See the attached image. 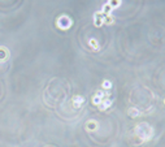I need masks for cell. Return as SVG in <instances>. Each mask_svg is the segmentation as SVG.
<instances>
[{"mask_svg": "<svg viewBox=\"0 0 165 147\" xmlns=\"http://www.w3.org/2000/svg\"><path fill=\"white\" fill-rule=\"evenodd\" d=\"M135 138H139V143H143L146 141H150L153 137V129L152 126L147 122H139L134 129Z\"/></svg>", "mask_w": 165, "mask_h": 147, "instance_id": "obj_1", "label": "cell"}, {"mask_svg": "<svg viewBox=\"0 0 165 147\" xmlns=\"http://www.w3.org/2000/svg\"><path fill=\"white\" fill-rule=\"evenodd\" d=\"M72 24H73L72 18L68 17L66 15L59 16L57 20H56V26L59 27V29H61V30H68L72 26Z\"/></svg>", "mask_w": 165, "mask_h": 147, "instance_id": "obj_2", "label": "cell"}, {"mask_svg": "<svg viewBox=\"0 0 165 147\" xmlns=\"http://www.w3.org/2000/svg\"><path fill=\"white\" fill-rule=\"evenodd\" d=\"M86 130H89V132H96L98 130V128H99V124L96 120H89L86 122Z\"/></svg>", "mask_w": 165, "mask_h": 147, "instance_id": "obj_3", "label": "cell"}, {"mask_svg": "<svg viewBox=\"0 0 165 147\" xmlns=\"http://www.w3.org/2000/svg\"><path fill=\"white\" fill-rule=\"evenodd\" d=\"M72 103H73V105H74L76 108H81V105L85 103V98H83V96H81V95H76V96H73Z\"/></svg>", "mask_w": 165, "mask_h": 147, "instance_id": "obj_4", "label": "cell"}, {"mask_svg": "<svg viewBox=\"0 0 165 147\" xmlns=\"http://www.w3.org/2000/svg\"><path fill=\"white\" fill-rule=\"evenodd\" d=\"M8 57H9L8 50H7L5 47H0V63L8 60Z\"/></svg>", "mask_w": 165, "mask_h": 147, "instance_id": "obj_5", "label": "cell"}, {"mask_svg": "<svg viewBox=\"0 0 165 147\" xmlns=\"http://www.w3.org/2000/svg\"><path fill=\"white\" fill-rule=\"evenodd\" d=\"M112 99H109V98H107V99H104L103 100V102L102 103H100V105H99V108L100 109H102V111H103V109H108L109 107H111V105H112Z\"/></svg>", "mask_w": 165, "mask_h": 147, "instance_id": "obj_6", "label": "cell"}, {"mask_svg": "<svg viewBox=\"0 0 165 147\" xmlns=\"http://www.w3.org/2000/svg\"><path fill=\"white\" fill-rule=\"evenodd\" d=\"M127 115H129L130 117L134 118V117H138V116H139V115H140V111H139L138 108H135V107H131V108L127 109Z\"/></svg>", "mask_w": 165, "mask_h": 147, "instance_id": "obj_7", "label": "cell"}, {"mask_svg": "<svg viewBox=\"0 0 165 147\" xmlns=\"http://www.w3.org/2000/svg\"><path fill=\"white\" fill-rule=\"evenodd\" d=\"M89 44H90L91 50H94V51H99V50H100V46H99L98 40H96L95 38H91V39L89 40Z\"/></svg>", "mask_w": 165, "mask_h": 147, "instance_id": "obj_8", "label": "cell"}, {"mask_svg": "<svg viewBox=\"0 0 165 147\" xmlns=\"http://www.w3.org/2000/svg\"><path fill=\"white\" fill-rule=\"evenodd\" d=\"M103 89H105V90H109L112 87V84H111V81H108V80H105V81H103Z\"/></svg>", "mask_w": 165, "mask_h": 147, "instance_id": "obj_9", "label": "cell"}, {"mask_svg": "<svg viewBox=\"0 0 165 147\" xmlns=\"http://www.w3.org/2000/svg\"><path fill=\"white\" fill-rule=\"evenodd\" d=\"M164 104H165V98H164Z\"/></svg>", "mask_w": 165, "mask_h": 147, "instance_id": "obj_10", "label": "cell"}]
</instances>
